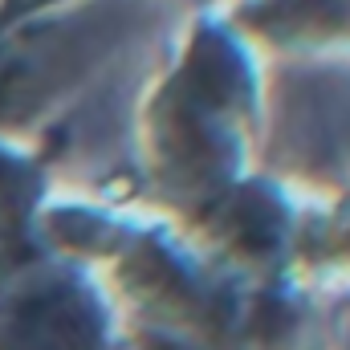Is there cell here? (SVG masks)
Instances as JSON below:
<instances>
[{
  "label": "cell",
  "instance_id": "6da1fadb",
  "mask_svg": "<svg viewBox=\"0 0 350 350\" xmlns=\"http://www.w3.org/2000/svg\"><path fill=\"white\" fill-rule=\"evenodd\" d=\"M191 78L200 82V90L208 98H220L237 86V62L216 45V41H200L196 57H191Z\"/></svg>",
  "mask_w": 350,
  "mask_h": 350
}]
</instances>
